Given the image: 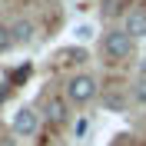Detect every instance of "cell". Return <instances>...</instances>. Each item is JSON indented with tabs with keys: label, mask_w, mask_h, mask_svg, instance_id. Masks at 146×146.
I'll list each match as a JSON object with an SVG mask.
<instances>
[{
	"label": "cell",
	"mask_w": 146,
	"mask_h": 146,
	"mask_svg": "<svg viewBox=\"0 0 146 146\" xmlns=\"http://www.w3.org/2000/svg\"><path fill=\"white\" fill-rule=\"evenodd\" d=\"M133 100L146 106V76H143V80H136V86H133Z\"/></svg>",
	"instance_id": "cell-9"
},
{
	"label": "cell",
	"mask_w": 146,
	"mask_h": 146,
	"mask_svg": "<svg viewBox=\"0 0 146 146\" xmlns=\"http://www.w3.org/2000/svg\"><path fill=\"white\" fill-rule=\"evenodd\" d=\"M136 146H139V143H136Z\"/></svg>",
	"instance_id": "cell-12"
},
{
	"label": "cell",
	"mask_w": 146,
	"mask_h": 146,
	"mask_svg": "<svg viewBox=\"0 0 146 146\" xmlns=\"http://www.w3.org/2000/svg\"><path fill=\"white\" fill-rule=\"evenodd\" d=\"M103 106L113 110V113H119V110L126 106V96H123V93H106V96H103Z\"/></svg>",
	"instance_id": "cell-7"
},
{
	"label": "cell",
	"mask_w": 146,
	"mask_h": 146,
	"mask_svg": "<svg viewBox=\"0 0 146 146\" xmlns=\"http://www.w3.org/2000/svg\"><path fill=\"white\" fill-rule=\"evenodd\" d=\"M43 110H46V119L60 126V123H66V116H70V100H66V96H46Z\"/></svg>",
	"instance_id": "cell-4"
},
{
	"label": "cell",
	"mask_w": 146,
	"mask_h": 146,
	"mask_svg": "<svg viewBox=\"0 0 146 146\" xmlns=\"http://www.w3.org/2000/svg\"><path fill=\"white\" fill-rule=\"evenodd\" d=\"M27 76H30V66H27V63L20 66V70H13V73H10V80H13V83H20V80H27Z\"/></svg>",
	"instance_id": "cell-10"
},
{
	"label": "cell",
	"mask_w": 146,
	"mask_h": 146,
	"mask_svg": "<svg viewBox=\"0 0 146 146\" xmlns=\"http://www.w3.org/2000/svg\"><path fill=\"white\" fill-rule=\"evenodd\" d=\"M119 3H123V0H103V10H106V13H119Z\"/></svg>",
	"instance_id": "cell-11"
},
{
	"label": "cell",
	"mask_w": 146,
	"mask_h": 146,
	"mask_svg": "<svg viewBox=\"0 0 146 146\" xmlns=\"http://www.w3.org/2000/svg\"><path fill=\"white\" fill-rule=\"evenodd\" d=\"M123 30H126L133 40H136V36H146V13H143V10H129V13H126V27H123Z\"/></svg>",
	"instance_id": "cell-5"
},
{
	"label": "cell",
	"mask_w": 146,
	"mask_h": 146,
	"mask_svg": "<svg viewBox=\"0 0 146 146\" xmlns=\"http://www.w3.org/2000/svg\"><path fill=\"white\" fill-rule=\"evenodd\" d=\"M133 53V36L126 30H110L103 36V56L106 60H126Z\"/></svg>",
	"instance_id": "cell-2"
},
{
	"label": "cell",
	"mask_w": 146,
	"mask_h": 146,
	"mask_svg": "<svg viewBox=\"0 0 146 146\" xmlns=\"http://www.w3.org/2000/svg\"><path fill=\"white\" fill-rule=\"evenodd\" d=\"M96 93H100V86H96V76H90V73H80V76L66 80V100L73 106H86L90 100H96Z\"/></svg>",
	"instance_id": "cell-1"
},
{
	"label": "cell",
	"mask_w": 146,
	"mask_h": 146,
	"mask_svg": "<svg viewBox=\"0 0 146 146\" xmlns=\"http://www.w3.org/2000/svg\"><path fill=\"white\" fill-rule=\"evenodd\" d=\"M10 46H13V30L0 23V53H7Z\"/></svg>",
	"instance_id": "cell-8"
},
{
	"label": "cell",
	"mask_w": 146,
	"mask_h": 146,
	"mask_svg": "<svg viewBox=\"0 0 146 146\" xmlns=\"http://www.w3.org/2000/svg\"><path fill=\"white\" fill-rule=\"evenodd\" d=\"M10 126H13V133H17V136H33L36 129H40V116H36V110H30V106H23V110H17V113H13V123H10Z\"/></svg>",
	"instance_id": "cell-3"
},
{
	"label": "cell",
	"mask_w": 146,
	"mask_h": 146,
	"mask_svg": "<svg viewBox=\"0 0 146 146\" xmlns=\"http://www.w3.org/2000/svg\"><path fill=\"white\" fill-rule=\"evenodd\" d=\"M10 30H13V43H30L33 40V23L30 20H17Z\"/></svg>",
	"instance_id": "cell-6"
}]
</instances>
